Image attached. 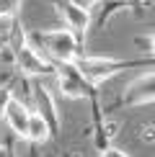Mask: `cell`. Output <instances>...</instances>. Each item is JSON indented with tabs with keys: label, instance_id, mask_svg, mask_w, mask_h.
Returning a JSON list of instances; mask_svg holds the SVG:
<instances>
[{
	"label": "cell",
	"instance_id": "4",
	"mask_svg": "<svg viewBox=\"0 0 155 157\" xmlns=\"http://www.w3.org/2000/svg\"><path fill=\"white\" fill-rule=\"evenodd\" d=\"M54 80H57V90L65 98H73V101H98V85H93L85 75L80 72L78 62H62L54 70Z\"/></svg>",
	"mask_w": 155,
	"mask_h": 157
},
{
	"label": "cell",
	"instance_id": "10",
	"mask_svg": "<svg viewBox=\"0 0 155 157\" xmlns=\"http://www.w3.org/2000/svg\"><path fill=\"white\" fill-rule=\"evenodd\" d=\"M23 0H0V18H18Z\"/></svg>",
	"mask_w": 155,
	"mask_h": 157
},
{
	"label": "cell",
	"instance_id": "13",
	"mask_svg": "<svg viewBox=\"0 0 155 157\" xmlns=\"http://www.w3.org/2000/svg\"><path fill=\"white\" fill-rule=\"evenodd\" d=\"M129 3V10H137V13H142L147 8V3H150V0H127Z\"/></svg>",
	"mask_w": 155,
	"mask_h": 157
},
{
	"label": "cell",
	"instance_id": "7",
	"mask_svg": "<svg viewBox=\"0 0 155 157\" xmlns=\"http://www.w3.org/2000/svg\"><path fill=\"white\" fill-rule=\"evenodd\" d=\"M31 101H34V111H39V113L44 116L52 129H54V134L60 132V113H57V103L54 98H52V93L47 90V85L42 82V77H36V80H31Z\"/></svg>",
	"mask_w": 155,
	"mask_h": 157
},
{
	"label": "cell",
	"instance_id": "16",
	"mask_svg": "<svg viewBox=\"0 0 155 157\" xmlns=\"http://www.w3.org/2000/svg\"><path fill=\"white\" fill-rule=\"evenodd\" d=\"M0 157H10V152H8V147H3V144H0Z\"/></svg>",
	"mask_w": 155,
	"mask_h": 157
},
{
	"label": "cell",
	"instance_id": "12",
	"mask_svg": "<svg viewBox=\"0 0 155 157\" xmlns=\"http://www.w3.org/2000/svg\"><path fill=\"white\" fill-rule=\"evenodd\" d=\"M98 157H129V155H127V152H121L119 147H114V144H111V147L101 149V155H98Z\"/></svg>",
	"mask_w": 155,
	"mask_h": 157
},
{
	"label": "cell",
	"instance_id": "9",
	"mask_svg": "<svg viewBox=\"0 0 155 157\" xmlns=\"http://www.w3.org/2000/svg\"><path fill=\"white\" fill-rule=\"evenodd\" d=\"M54 136V129H52V124L44 119L39 111H31L29 116V126H26V134H23V142H29V144H42V142H47Z\"/></svg>",
	"mask_w": 155,
	"mask_h": 157
},
{
	"label": "cell",
	"instance_id": "1",
	"mask_svg": "<svg viewBox=\"0 0 155 157\" xmlns=\"http://www.w3.org/2000/svg\"><path fill=\"white\" fill-rule=\"evenodd\" d=\"M10 59L16 64V70L21 72L23 77H29V80H36V77H49L54 75L57 64L47 59V57L39 52L34 44L29 41V34L23 31V26L18 18H13V31H10Z\"/></svg>",
	"mask_w": 155,
	"mask_h": 157
},
{
	"label": "cell",
	"instance_id": "8",
	"mask_svg": "<svg viewBox=\"0 0 155 157\" xmlns=\"http://www.w3.org/2000/svg\"><path fill=\"white\" fill-rule=\"evenodd\" d=\"M31 111H34V108H29L23 101H18V98L13 95L10 103H8V108H5V113H3V121L8 124V129L18 136V139H23V134H26V126H29Z\"/></svg>",
	"mask_w": 155,
	"mask_h": 157
},
{
	"label": "cell",
	"instance_id": "18",
	"mask_svg": "<svg viewBox=\"0 0 155 157\" xmlns=\"http://www.w3.org/2000/svg\"><path fill=\"white\" fill-rule=\"evenodd\" d=\"M65 157H75V155H70V152H67V155H65Z\"/></svg>",
	"mask_w": 155,
	"mask_h": 157
},
{
	"label": "cell",
	"instance_id": "19",
	"mask_svg": "<svg viewBox=\"0 0 155 157\" xmlns=\"http://www.w3.org/2000/svg\"><path fill=\"white\" fill-rule=\"evenodd\" d=\"M10 157H13V155H10Z\"/></svg>",
	"mask_w": 155,
	"mask_h": 157
},
{
	"label": "cell",
	"instance_id": "6",
	"mask_svg": "<svg viewBox=\"0 0 155 157\" xmlns=\"http://www.w3.org/2000/svg\"><path fill=\"white\" fill-rule=\"evenodd\" d=\"M52 3L60 10L65 26H67L70 31H75V34L85 41V36L90 31V10L83 3H78V0H52Z\"/></svg>",
	"mask_w": 155,
	"mask_h": 157
},
{
	"label": "cell",
	"instance_id": "17",
	"mask_svg": "<svg viewBox=\"0 0 155 157\" xmlns=\"http://www.w3.org/2000/svg\"><path fill=\"white\" fill-rule=\"evenodd\" d=\"M150 49H153V52H155V34H153V36H150Z\"/></svg>",
	"mask_w": 155,
	"mask_h": 157
},
{
	"label": "cell",
	"instance_id": "5",
	"mask_svg": "<svg viewBox=\"0 0 155 157\" xmlns=\"http://www.w3.org/2000/svg\"><path fill=\"white\" fill-rule=\"evenodd\" d=\"M147 103H155V67L124 85L119 101H116V108H134L147 106Z\"/></svg>",
	"mask_w": 155,
	"mask_h": 157
},
{
	"label": "cell",
	"instance_id": "14",
	"mask_svg": "<svg viewBox=\"0 0 155 157\" xmlns=\"http://www.w3.org/2000/svg\"><path fill=\"white\" fill-rule=\"evenodd\" d=\"M10 44V34H0V52H5Z\"/></svg>",
	"mask_w": 155,
	"mask_h": 157
},
{
	"label": "cell",
	"instance_id": "15",
	"mask_svg": "<svg viewBox=\"0 0 155 157\" xmlns=\"http://www.w3.org/2000/svg\"><path fill=\"white\" fill-rule=\"evenodd\" d=\"M78 3H83V5H85V8H93V5L103 3V0H78Z\"/></svg>",
	"mask_w": 155,
	"mask_h": 157
},
{
	"label": "cell",
	"instance_id": "3",
	"mask_svg": "<svg viewBox=\"0 0 155 157\" xmlns=\"http://www.w3.org/2000/svg\"><path fill=\"white\" fill-rule=\"evenodd\" d=\"M80 72L88 77L93 85H101L103 80L127 72V70H153L155 67V54L150 57H134V59H114V57H90L83 54L80 59H75Z\"/></svg>",
	"mask_w": 155,
	"mask_h": 157
},
{
	"label": "cell",
	"instance_id": "11",
	"mask_svg": "<svg viewBox=\"0 0 155 157\" xmlns=\"http://www.w3.org/2000/svg\"><path fill=\"white\" fill-rule=\"evenodd\" d=\"M10 88H5V85H0V119H3V113H5V108H8V103H10Z\"/></svg>",
	"mask_w": 155,
	"mask_h": 157
},
{
	"label": "cell",
	"instance_id": "2",
	"mask_svg": "<svg viewBox=\"0 0 155 157\" xmlns=\"http://www.w3.org/2000/svg\"><path fill=\"white\" fill-rule=\"evenodd\" d=\"M29 41L42 52L47 59L54 64L62 62H75L85 54V41L70 29H57V31H26Z\"/></svg>",
	"mask_w": 155,
	"mask_h": 157
}]
</instances>
